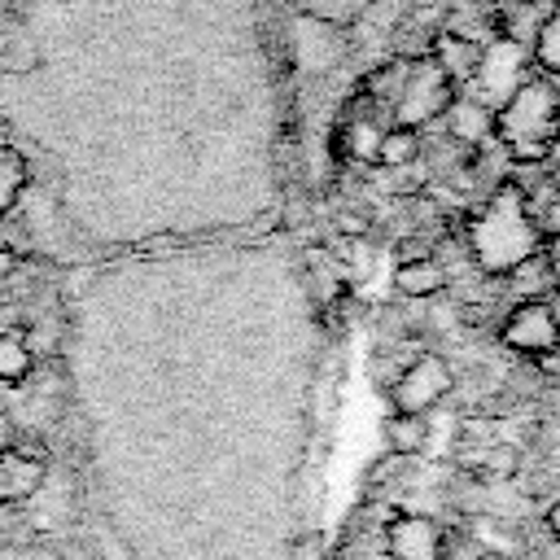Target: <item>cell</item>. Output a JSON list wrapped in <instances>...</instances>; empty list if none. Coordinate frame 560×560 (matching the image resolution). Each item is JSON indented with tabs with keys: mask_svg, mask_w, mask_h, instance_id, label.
<instances>
[{
	"mask_svg": "<svg viewBox=\"0 0 560 560\" xmlns=\"http://www.w3.org/2000/svg\"><path fill=\"white\" fill-rule=\"evenodd\" d=\"M542 245L534 206L516 179H499L477 214H468V249L486 276H508Z\"/></svg>",
	"mask_w": 560,
	"mask_h": 560,
	"instance_id": "1",
	"label": "cell"
},
{
	"mask_svg": "<svg viewBox=\"0 0 560 560\" xmlns=\"http://www.w3.org/2000/svg\"><path fill=\"white\" fill-rule=\"evenodd\" d=\"M560 131V96L542 74H525V83L494 109V140L516 166H538L551 158Z\"/></svg>",
	"mask_w": 560,
	"mask_h": 560,
	"instance_id": "2",
	"label": "cell"
},
{
	"mask_svg": "<svg viewBox=\"0 0 560 560\" xmlns=\"http://www.w3.org/2000/svg\"><path fill=\"white\" fill-rule=\"evenodd\" d=\"M455 83L438 70V61L424 52V57H416V61H407V74H402V83H398V92H394V101H389V109H394V122L398 127H420V122H429V118H438L451 101H455Z\"/></svg>",
	"mask_w": 560,
	"mask_h": 560,
	"instance_id": "3",
	"label": "cell"
},
{
	"mask_svg": "<svg viewBox=\"0 0 560 560\" xmlns=\"http://www.w3.org/2000/svg\"><path fill=\"white\" fill-rule=\"evenodd\" d=\"M455 385V372L446 359L438 354H416L394 381H389V402L394 411H407V416H429Z\"/></svg>",
	"mask_w": 560,
	"mask_h": 560,
	"instance_id": "4",
	"label": "cell"
},
{
	"mask_svg": "<svg viewBox=\"0 0 560 560\" xmlns=\"http://www.w3.org/2000/svg\"><path fill=\"white\" fill-rule=\"evenodd\" d=\"M525 66H529V52L521 48V44H512V39H494V44H486L481 48V61H477V70H472V79H468V96H477L481 105H490V109H499L521 83H525Z\"/></svg>",
	"mask_w": 560,
	"mask_h": 560,
	"instance_id": "5",
	"label": "cell"
},
{
	"mask_svg": "<svg viewBox=\"0 0 560 560\" xmlns=\"http://www.w3.org/2000/svg\"><path fill=\"white\" fill-rule=\"evenodd\" d=\"M503 346L516 350V354H529V359H547L560 350V315L547 298H529V302H516L503 319Z\"/></svg>",
	"mask_w": 560,
	"mask_h": 560,
	"instance_id": "6",
	"label": "cell"
},
{
	"mask_svg": "<svg viewBox=\"0 0 560 560\" xmlns=\"http://www.w3.org/2000/svg\"><path fill=\"white\" fill-rule=\"evenodd\" d=\"M385 551H389V560H442L446 538L433 516L398 512L385 521Z\"/></svg>",
	"mask_w": 560,
	"mask_h": 560,
	"instance_id": "7",
	"label": "cell"
},
{
	"mask_svg": "<svg viewBox=\"0 0 560 560\" xmlns=\"http://www.w3.org/2000/svg\"><path fill=\"white\" fill-rule=\"evenodd\" d=\"M442 118H446L451 140H459L468 153L494 136V109H490V105H481L477 96H459V92H455V101L442 109Z\"/></svg>",
	"mask_w": 560,
	"mask_h": 560,
	"instance_id": "8",
	"label": "cell"
},
{
	"mask_svg": "<svg viewBox=\"0 0 560 560\" xmlns=\"http://www.w3.org/2000/svg\"><path fill=\"white\" fill-rule=\"evenodd\" d=\"M44 472H48V468H44V459H35V455H26V451H18V446L0 451V508L31 499V494L44 486Z\"/></svg>",
	"mask_w": 560,
	"mask_h": 560,
	"instance_id": "9",
	"label": "cell"
},
{
	"mask_svg": "<svg viewBox=\"0 0 560 560\" xmlns=\"http://www.w3.org/2000/svg\"><path fill=\"white\" fill-rule=\"evenodd\" d=\"M429 57L438 61V70L459 88L472 79L477 61H481V44L472 35H459V31H438L433 44H429Z\"/></svg>",
	"mask_w": 560,
	"mask_h": 560,
	"instance_id": "10",
	"label": "cell"
},
{
	"mask_svg": "<svg viewBox=\"0 0 560 560\" xmlns=\"http://www.w3.org/2000/svg\"><path fill=\"white\" fill-rule=\"evenodd\" d=\"M394 284L402 298H433L446 284V267L438 258H407V262H398Z\"/></svg>",
	"mask_w": 560,
	"mask_h": 560,
	"instance_id": "11",
	"label": "cell"
},
{
	"mask_svg": "<svg viewBox=\"0 0 560 560\" xmlns=\"http://www.w3.org/2000/svg\"><path fill=\"white\" fill-rule=\"evenodd\" d=\"M385 446H389V455H398V459L420 455V451L429 446V420H424V416L394 411V416L385 420Z\"/></svg>",
	"mask_w": 560,
	"mask_h": 560,
	"instance_id": "12",
	"label": "cell"
},
{
	"mask_svg": "<svg viewBox=\"0 0 560 560\" xmlns=\"http://www.w3.org/2000/svg\"><path fill=\"white\" fill-rule=\"evenodd\" d=\"M35 372V354L26 346V328L0 332V385H22Z\"/></svg>",
	"mask_w": 560,
	"mask_h": 560,
	"instance_id": "13",
	"label": "cell"
},
{
	"mask_svg": "<svg viewBox=\"0 0 560 560\" xmlns=\"http://www.w3.org/2000/svg\"><path fill=\"white\" fill-rule=\"evenodd\" d=\"M529 61H534L538 70L560 74V0L547 9L542 26H538V35H534V44H529Z\"/></svg>",
	"mask_w": 560,
	"mask_h": 560,
	"instance_id": "14",
	"label": "cell"
},
{
	"mask_svg": "<svg viewBox=\"0 0 560 560\" xmlns=\"http://www.w3.org/2000/svg\"><path fill=\"white\" fill-rule=\"evenodd\" d=\"M420 158V131L416 127H385V136H381V144H376V162L381 166H407V162H416Z\"/></svg>",
	"mask_w": 560,
	"mask_h": 560,
	"instance_id": "15",
	"label": "cell"
},
{
	"mask_svg": "<svg viewBox=\"0 0 560 560\" xmlns=\"http://www.w3.org/2000/svg\"><path fill=\"white\" fill-rule=\"evenodd\" d=\"M26 179H31V166H26V158H22L18 149L0 144V214L18 206V197H22Z\"/></svg>",
	"mask_w": 560,
	"mask_h": 560,
	"instance_id": "16",
	"label": "cell"
},
{
	"mask_svg": "<svg viewBox=\"0 0 560 560\" xmlns=\"http://www.w3.org/2000/svg\"><path fill=\"white\" fill-rule=\"evenodd\" d=\"M381 127H372L368 118H354L350 127H346V153L350 158H359V162H368V158H376V144H381Z\"/></svg>",
	"mask_w": 560,
	"mask_h": 560,
	"instance_id": "17",
	"label": "cell"
},
{
	"mask_svg": "<svg viewBox=\"0 0 560 560\" xmlns=\"http://www.w3.org/2000/svg\"><path fill=\"white\" fill-rule=\"evenodd\" d=\"M542 267H547V280L556 284V293H560V232H542Z\"/></svg>",
	"mask_w": 560,
	"mask_h": 560,
	"instance_id": "18",
	"label": "cell"
},
{
	"mask_svg": "<svg viewBox=\"0 0 560 560\" xmlns=\"http://www.w3.org/2000/svg\"><path fill=\"white\" fill-rule=\"evenodd\" d=\"M0 249H22V245H18V232H13V219H9V210L0 214Z\"/></svg>",
	"mask_w": 560,
	"mask_h": 560,
	"instance_id": "19",
	"label": "cell"
},
{
	"mask_svg": "<svg viewBox=\"0 0 560 560\" xmlns=\"http://www.w3.org/2000/svg\"><path fill=\"white\" fill-rule=\"evenodd\" d=\"M542 525H547V534L560 542V499H556V503H547V512H542Z\"/></svg>",
	"mask_w": 560,
	"mask_h": 560,
	"instance_id": "20",
	"label": "cell"
},
{
	"mask_svg": "<svg viewBox=\"0 0 560 560\" xmlns=\"http://www.w3.org/2000/svg\"><path fill=\"white\" fill-rule=\"evenodd\" d=\"M9 446H18V429L9 416H0V451H9Z\"/></svg>",
	"mask_w": 560,
	"mask_h": 560,
	"instance_id": "21",
	"label": "cell"
},
{
	"mask_svg": "<svg viewBox=\"0 0 560 560\" xmlns=\"http://www.w3.org/2000/svg\"><path fill=\"white\" fill-rule=\"evenodd\" d=\"M18 271V249H0V280H9Z\"/></svg>",
	"mask_w": 560,
	"mask_h": 560,
	"instance_id": "22",
	"label": "cell"
},
{
	"mask_svg": "<svg viewBox=\"0 0 560 560\" xmlns=\"http://www.w3.org/2000/svg\"><path fill=\"white\" fill-rule=\"evenodd\" d=\"M477 560H508V556H503V551H481Z\"/></svg>",
	"mask_w": 560,
	"mask_h": 560,
	"instance_id": "23",
	"label": "cell"
},
{
	"mask_svg": "<svg viewBox=\"0 0 560 560\" xmlns=\"http://www.w3.org/2000/svg\"><path fill=\"white\" fill-rule=\"evenodd\" d=\"M556 144H560V131H556Z\"/></svg>",
	"mask_w": 560,
	"mask_h": 560,
	"instance_id": "24",
	"label": "cell"
}]
</instances>
